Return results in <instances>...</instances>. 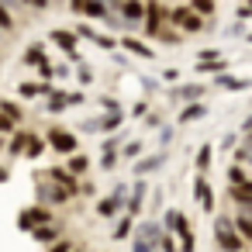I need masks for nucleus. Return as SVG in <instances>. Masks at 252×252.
<instances>
[{"mask_svg": "<svg viewBox=\"0 0 252 252\" xmlns=\"http://www.w3.org/2000/svg\"><path fill=\"white\" fill-rule=\"evenodd\" d=\"M166 18H169L176 28H183L187 35H197V32H204V18H200V14H193L190 7H173V11H166Z\"/></svg>", "mask_w": 252, "mask_h": 252, "instance_id": "obj_1", "label": "nucleus"}, {"mask_svg": "<svg viewBox=\"0 0 252 252\" xmlns=\"http://www.w3.org/2000/svg\"><path fill=\"white\" fill-rule=\"evenodd\" d=\"M214 235H218V245L224 249V252H242L245 249V242H242V235L228 224V218H221L218 224H214Z\"/></svg>", "mask_w": 252, "mask_h": 252, "instance_id": "obj_2", "label": "nucleus"}, {"mask_svg": "<svg viewBox=\"0 0 252 252\" xmlns=\"http://www.w3.org/2000/svg\"><path fill=\"white\" fill-rule=\"evenodd\" d=\"M162 18H166V11H162V4H159V0H149V4H145V18H142V25H145V35L149 38H156L166 25H162Z\"/></svg>", "mask_w": 252, "mask_h": 252, "instance_id": "obj_3", "label": "nucleus"}, {"mask_svg": "<svg viewBox=\"0 0 252 252\" xmlns=\"http://www.w3.org/2000/svg\"><path fill=\"white\" fill-rule=\"evenodd\" d=\"M49 145H52L56 152L73 156V152H76V135H73V131H63V128H52V131H49Z\"/></svg>", "mask_w": 252, "mask_h": 252, "instance_id": "obj_4", "label": "nucleus"}, {"mask_svg": "<svg viewBox=\"0 0 252 252\" xmlns=\"http://www.w3.org/2000/svg\"><path fill=\"white\" fill-rule=\"evenodd\" d=\"M45 221H52V214H49L45 207H28V211H21V228H25V231H32V228H38V224H45Z\"/></svg>", "mask_w": 252, "mask_h": 252, "instance_id": "obj_5", "label": "nucleus"}, {"mask_svg": "<svg viewBox=\"0 0 252 252\" xmlns=\"http://www.w3.org/2000/svg\"><path fill=\"white\" fill-rule=\"evenodd\" d=\"M121 18L128 21V25H142V18H145V4L142 0H121Z\"/></svg>", "mask_w": 252, "mask_h": 252, "instance_id": "obj_6", "label": "nucleus"}, {"mask_svg": "<svg viewBox=\"0 0 252 252\" xmlns=\"http://www.w3.org/2000/svg\"><path fill=\"white\" fill-rule=\"evenodd\" d=\"M38 197H42L45 204H52V200H56V204H66V200H69L73 193H69L66 187H59V183L52 180V187H42V190H38Z\"/></svg>", "mask_w": 252, "mask_h": 252, "instance_id": "obj_7", "label": "nucleus"}, {"mask_svg": "<svg viewBox=\"0 0 252 252\" xmlns=\"http://www.w3.org/2000/svg\"><path fill=\"white\" fill-rule=\"evenodd\" d=\"M52 42H56L66 56L76 52V32H63V28H56V32H52Z\"/></svg>", "mask_w": 252, "mask_h": 252, "instance_id": "obj_8", "label": "nucleus"}, {"mask_svg": "<svg viewBox=\"0 0 252 252\" xmlns=\"http://www.w3.org/2000/svg\"><path fill=\"white\" fill-rule=\"evenodd\" d=\"M49 180H56L59 187H66L69 193H80V183H76V176H73L69 169H52V173H49Z\"/></svg>", "mask_w": 252, "mask_h": 252, "instance_id": "obj_9", "label": "nucleus"}, {"mask_svg": "<svg viewBox=\"0 0 252 252\" xmlns=\"http://www.w3.org/2000/svg\"><path fill=\"white\" fill-rule=\"evenodd\" d=\"M204 114H207V107H204V104H197V100H193V104H187V107H183V111H180V118H176V121H180V125H187V121H200V118H204Z\"/></svg>", "mask_w": 252, "mask_h": 252, "instance_id": "obj_10", "label": "nucleus"}, {"mask_svg": "<svg viewBox=\"0 0 252 252\" xmlns=\"http://www.w3.org/2000/svg\"><path fill=\"white\" fill-rule=\"evenodd\" d=\"M121 200H125V190L118 187V190H114V197H107V200H100V204H97V211H100L104 218H111V214L121 207Z\"/></svg>", "mask_w": 252, "mask_h": 252, "instance_id": "obj_11", "label": "nucleus"}, {"mask_svg": "<svg viewBox=\"0 0 252 252\" xmlns=\"http://www.w3.org/2000/svg\"><path fill=\"white\" fill-rule=\"evenodd\" d=\"M166 228L176 231V235H187V231H190V224H187V218H183L180 211H166Z\"/></svg>", "mask_w": 252, "mask_h": 252, "instance_id": "obj_12", "label": "nucleus"}, {"mask_svg": "<svg viewBox=\"0 0 252 252\" xmlns=\"http://www.w3.org/2000/svg\"><path fill=\"white\" fill-rule=\"evenodd\" d=\"M121 45H125V49H128L131 56H138V59H152V56H156V52H152V49H149L145 42H138V38H125Z\"/></svg>", "mask_w": 252, "mask_h": 252, "instance_id": "obj_13", "label": "nucleus"}, {"mask_svg": "<svg viewBox=\"0 0 252 252\" xmlns=\"http://www.w3.org/2000/svg\"><path fill=\"white\" fill-rule=\"evenodd\" d=\"M193 193H197V200L204 204V211H211V207H214V197H211V187H207L204 180H197V183H193Z\"/></svg>", "mask_w": 252, "mask_h": 252, "instance_id": "obj_14", "label": "nucleus"}, {"mask_svg": "<svg viewBox=\"0 0 252 252\" xmlns=\"http://www.w3.org/2000/svg\"><path fill=\"white\" fill-rule=\"evenodd\" d=\"M231 197L238 200V204H252V183L245 180V183H231Z\"/></svg>", "mask_w": 252, "mask_h": 252, "instance_id": "obj_15", "label": "nucleus"}, {"mask_svg": "<svg viewBox=\"0 0 252 252\" xmlns=\"http://www.w3.org/2000/svg\"><path fill=\"white\" fill-rule=\"evenodd\" d=\"M214 83H218V87H224V90H235V94H238V90H245V87H252L249 80H235V76H224V73H221Z\"/></svg>", "mask_w": 252, "mask_h": 252, "instance_id": "obj_16", "label": "nucleus"}, {"mask_svg": "<svg viewBox=\"0 0 252 252\" xmlns=\"http://www.w3.org/2000/svg\"><path fill=\"white\" fill-rule=\"evenodd\" d=\"M66 107H69L66 94H56V90H52V94H49V107H45V111H49V114H63Z\"/></svg>", "mask_w": 252, "mask_h": 252, "instance_id": "obj_17", "label": "nucleus"}, {"mask_svg": "<svg viewBox=\"0 0 252 252\" xmlns=\"http://www.w3.org/2000/svg\"><path fill=\"white\" fill-rule=\"evenodd\" d=\"M162 159H166V156H149V159H142V162H135V173H138V176H145V173H152V169H159V166H162Z\"/></svg>", "mask_w": 252, "mask_h": 252, "instance_id": "obj_18", "label": "nucleus"}, {"mask_svg": "<svg viewBox=\"0 0 252 252\" xmlns=\"http://www.w3.org/2000/svg\"><path fill=\"white\" fill-rule=\"evenodd\" d=\"M193 14H200V18H211L214 14V0H190V4H187Z\"/></svg>", "mask_w": 252, "mask_h": 252, "instance_id": "obj_19", "label": "nucleus"}, {"mask_svg": "<svg viewBox=\"0 0 252 252\" xmlns=\"http://www.w3.org/2000/svg\"><path fill=\"white\" fill-rule=\"evenodd\" d=\"M83 14H90V18H107V4H104V0H87V4H83Z\"/></svg>", "mask_w": 252, "mask_h": 252, "instance_id": "obj_20", "label": "nucleus"}, {"mask_svg": "<svg viewBox=\"0 0 252 252\" xmlns=\"http://www.w3.org/2000/svg\"><path fill=\"white\" fill-rule=\"evenodd\" d=\"M235 231L252 242V218H249V214H238V218H235Z\"/></svg>", "mask_w": 252, "mask_h": 252, "instance_id": "obj_21", "label": "nucleus"}, {"mask_svg": "<svg viewBox=\"0 0 252 252\" xmlns=\"http://www.w3.org/2000/svg\"><path fill=\"white\" fill-rule=\"evenodd\" d=\"M0 111H4L11 121H21L25 118V111H21V104H14V100H0Z\"/></svg>", "mask_w": 252, "mask_h": 252, "instance_id": "obj_22", "label": "nucleus"}, {"mask_svg": "<svg viewBox=\"0 0 252 252\" xmlns=\"http://www.w3.org/2000/svg\"><path fill=\"white\" fill-rule=\"evenodd\" d=\"M42 59H45V49H42V45H28V49H25V63H28V66H38Z\"/></svg>", "mask_w": 252, "mask_h": 252, "instance_id": "obj_23", "label": "nucleus"}, {"mask_svg": "<svg viewBox=\"0 0 252 252\" xmlns=\"http://www.w3.org/2000/svg\"><path fill=\"white\" fill-rule=\"evenodd\" d=\"M197 69L200 73H224V59H197Z\"/></svg>", "mask_w": 252, "mask_h": 252, "instance_id": "obj_24", "label": "nucleus"}, {"mask_svg": "<svg viewBox=\"0 0 252 252\" xmlns=\"http://www.w3.org/2000/svg\"><path fill=\"white\" fill-rule=\"evenodd\" d=\"M42 152H45V142H42V138H35V135H28L25 156H28V159H35V156H42Z\"/></svg>", "mask_w": 252, "mask_h": 252, "instance_id": "obj_25", "label": "nucleus"}, {"mask_svg": "<svg viewBox=\"0 0 252 252\" xmlns=\"http://www.w3.org/2000/svg\"><path fill=\"white\" fill-rule=\"evenodd\" d=\"M32 231H35V238H38V242H52V238L59 235V228H52L49 221H45V224H38V228H32Z\"/></svg>", "mask_w": 252, "mask_h": 252, "instance_id": "obj_26", "label": "nucleus"}, {"mask_svg": "<svg viewBox=\"0 0 252 252\" xmlns=\"http://www.w3.org/2000/svg\"><path fill=\"white\" fill-rule=\"evenodd\" d=\"M25 145H28V131H18V135L11 138V145H7V149H11V156H21V152H25Z\"/></svg>", "mask_w": 252, "mask_h": 252, "instance_id": "obj_27", "label": "nucleus"}, {"mask_svg": "<svg viewBox=\"0 0 252 252\" xmlns=\"http://www.w3.org/2000/svg\"><path fill=\"white\" fill-rule=\"evenodd\" d=\"M200 94H204V87H180L173 97H180V100H197Z\"/></svg>", "mask_w": 252, "mask_h": 252, "instance_id": "obj_28", "label": "nucleus"}, {"mask_svg": "<svg viewBox=\"0 0 252 252\" xmlns=\"http://www.w3.org/2000/svg\"><path fill=\"white\" fill-rule=\"evenodd\" d=\"M0 32H14V18L7 11V4H0Z\"/></svg>", "mask_w": 252, "mask_h": 252, "instance_id": "obj_29", "label": "nucleus"}, {"mask_svg": "<svg viewBox=\"0 0 252 252\" xmlns=\"http://www.w3.org/2000/svg\"><path fill=\"white\" fill-rule=\"evenodd\" d=\"M87 166H90V162H87V156H73V159H69V173H73V176L87 173Z\"/></svg>", "mask_w": 252, "mask_h": 252, "instance_id": "obj_30", "label": "nucleus"}, {"mask_svg": "<svg viewBox=\"0 0 252 252\" xmlns=\"http://www.w3.org/2000/svg\"><path fill=\"white\" fill-rule=\"evenodd\" d=\"M211 166V145H200L197 149V169H207Z\"/></svg>", "mask_w": 252, "mask_h": 252, "instance_id": "obj_31", "label": "nucleus"}, {"mask_svg": "<svg viewBox=\"0 0 252 252\" xmlns=\"http://www.w3.org/2000/svg\"><path fill=\"white\" fill-rule=\"evenodd\" d=\"M18 94H21V97H38V94H42V83H21Z\"/></svg>", "mask_w": 252, "mask_h": 252, "instance_id": "obj_32", "label": "nucleus"}, {"mask_svg": "<svg viewBox=\"0 0 252 252\" xmlns=\"http://www.w3.org/2000/svg\"><path fill=\"white\" fill-rule=\"evenodd\" d=\"M128 231H131V218H121L114 228V238H128Z\"/></svg>", "mask_w": 252, "mask_h": 252, "instance_id": "obj_33", "label": "nucleus"}, {"mask_svg": "<svg viewBox=\"0 0 252 252\" xmlns=\"http://www.w3.org/2000/svg\"><path fill=\"white\" fill-rule=\"evenodd\" d=\"M90 42H94V45H100V49H114V38H107V35H97V32L90 35Z\"/></svg>", "mask_w": 252, "mask_h": 252, "instance_id": "obj_34", "label": "nucleus"}, {"mask_svg": "<svg viewBox=\"0 0 252 252\" xmlns=\"http://www.w3.org/2000/svg\"><path fill=\"white\" fill-rule=\"evenodd\" d=\"M138 235H145L149 242H156V238H159V228H156V224H142V228H138Z\"/></svg>", "mask_w": 252, "mask_h": 252, "instance_id": "obj_35", "label": "nucleus"}, {"mask_svg": "<svg viewBox=\"0 0 252 252\" xmlns=\"http://www.w3.org/2000/svg\"><path fill=\"white\" fill-rule=\"evenodd\" d=\"M152 245H156V242H149L145 235H138V238H135V252H152Z\"/></svg>", "mask_w": 252, "mask_h": 252, "instance_id": "obj_36", "label": "nucleus"}, {"mask_svg": "<svg viewBox=\"0 0 252 252\" xmlns=\"http://www.w3.org/2000/svg\"><path fill=\"white\" fill-rule=\"evenodd\" d=\"M14 125H18V121H11V118H7L4 111H0V135H7V131H14Z\"/></svg>", "mask_w": 252, "mask_h": 252, "instance_id": "obj_37", "label": "nucleus"}, {"mask_svg": "<svg viewBox=\"0 0 252 252\" xmlns=\"http://www.w3.org/2000/svg\"><path fill=\"white\" fill-rule=\"evenodd\" d=\"M114 162H118V156H114V149H107L104 159H100V166H104V169H114Z\"/></svg>", "mask_w": 252, "mask_h": 252, "instance_id": "obj_38", "label": "nucleus"}, {"mask_svg": "<svg viewBox=\"0 0 252 252\" xmlns=\"http://www.w3.org/2000/svg\"><path fill=\"white\" fill-rule=\"evenodd\" d=\"M228 183H245V173H242L238 166H231V169H228Z\"/></svg>", "mask_w": 252, "mask_h": 252, "instance_id": "obj_39", "label": "nucleus"}, {"mask_svg": "<svg viewBox=\"0 0 252 252\" xmlns=\"http://www.w3.org/2000/svg\"><path fill=\"white\" fill-rule=\"evenodd\" d=\"M142 193H145V187L138 183V187H135V197H131V211H138V207H142Z\"/></svg>", "mask_w": 252, "mask_h": 252, "instance_id": "obj_40", "label": "nucleus"}, {"mask_svg": "<svg viewBox=\"0 0 252 252\" xmlns=\"http://www.w3.org/2000/svg\"><path fill=\"white\" fill-rule=\"evenodd\" d=\"M138 152H142V142H128L125 145V156H138Z\"/></svg>", "mask_w": 252, "mask_h": 252, "instance_id": "obj_41", "label": "nucleus"}, {"mask_svg": "<svg viewBox=\"0 0 252 252\" xmlns=\"http://www.w3.org/2000/svg\"><path fill=\"white\" fill-rule=\"evenodd\" d=\"M180 238H183V249H180V252H193V235L187 231V235H180Z\"/></svg>", "mask_w": 252, "mask_h": 252, "instance_id": "obj_42", "label": "nucleus"}, {"mask_svg": "<svg viewBox=\"0 0 252 252\" xmlns=\"http://www.w3.org/2000/svg\"><path fill=\"white\" fill-rule=\"evenodd\" d=\"M159 249H162V252H176V242H173V238H169V235H166V238H162V242H159Z\"/></svg>", "mask_w": 252, "mask_h": 252, "instance_id": "obj_43", "label": "nucleus"}, {"mask_svg": "<svg viewBox=\"0 0 252 252\" xmlns=\"http://www.w3.org/2000/svg\"><path fill=\"white\" fill-rule=\"evenodd\" d=\"M204 59H221V52H218V49H204V52H200V63H204Z\"/></svg>", "mask_w": 252, "mask_h": 252, "instance_id": "obj_44", "label": "nucleus"}, {"mask_svg": "<svg viewBox=\"0 0 252 252\" xmlns=\"http://www.w3.org/2000/svg\"><path fill=\"white\" fill-rule=\"evenodd\" d=\"M94 80V73H90V66H80V83H90Z\"/></svg>", "mask_w": 252, "mask_h": 252, "instance_id": "obj_45", "label": "nucleus"}, {"mask_svg": "<svg viewBox=\"0 0 252 252\" xmlns=\"http://www.w3.org/2000/svg\"><path fill=\"white\" fill-rule=\"evenodd\" d=\"M28 4H32V7H35V11H45V7H49V4H52V0H28Z\"/></svg>", "mask_w": 252, "mask_h": 252, "instance_id": "obj_46", "label": "nucleus"}, {"mask_svg": "<svg viewBox=\"0 0 252 252\" xmlns=\"http://www.w3.org/2000/svg\"><path fill=\"white\" fill-rule=\"evenodd\" d=\"M69 249H73L69 242H56V245H52V252H69Z\"/></svg>", "mask_w": 252, "mask_h": 252, "instance_id": "obj_47", "label": "nucleus"}, {"mask_svg": "<svg viewBox=\"0 0 252 252\" xmlns=\"http://www.w3.org/2000/svg\"><path fill=\"white\" fill-rule=\"evenodd\" d=\"M83 4H87V0H69V7H73L76 14H83Z\"/></svg>", "mask_w": 252, "mask_h": 252, "instance_id": "obj_48", "label": "nucleus"}, {"mask_svg": "<svg viewBox=\"0 0 252 252\" xmlns=\"http://www.w3.org/2000/svg\"><path fill=\"white\" fill-rule=\"evenodd\" d=\"M245 131H252V114H249V118H245Z\"/></svg>", "mask_w": 252, "mask_h": 252, "instance_id": "obj_49", "label": "nucleus"}, {"mask_svg": "<svg viewBox=\"0 0 252 252\" xmlns=\"http://www.w3.org/2000/svg\"><path fill=\"white\" fill-rule=\"evenodd\" d=\"M249 145H252V131H249Z\"/></svg>", "mask_w": 252, "mask_h": 252, "instance_id": "obj_50", "label": "nucleus"}, {"mask_svg": "<svg viewBox=\"0 0 252 252\" xmlns=\"http://www.w3.org/2000/svg\"><path fill=\"white\" fill-rule=\"evenodd\" d=\"M0 149H4V138H0Z\"/></svg>", "mask_w": 252, "mask_h": 252, "instance_id": "obj_51", "label": "nucleus"}, {"mask_svg": "<svg viewBox=\"0 0 252 252\" xmlns=\"http://www.w3.org/2000/svg\"><path fill=\"white\" fill-rule=\"evenodd\" d=\"M69 252H80V249H69Z\"/></svg>", "mask_w": 252, "mask_h": 252, "instance_id": "obj_52", "label": "nucleus"}, {"mask_svg": "<svg viewBox=\"0 0 252 252\" xmlns=\"http://www.w3.org/2000/svg\"><path fill=\"white\" fill-rule=\"evenodd\" d=\"M21 4H28V0H21Z\"/></svg>", "mask_w": 252, "mask_h": 252, "instance_id": "obj_53", "label": "nucleus"}, {"mask_svg": "<svg viewBox=\"0 0 252 252\" xmlns=\"http://www.w3.org/2000/svg\"><path fill=\"white\" fill-rule=\"evenodd\" d=\"M249 7H252V0H249Z\"/></svg>", "mask_w": 252, "mask_h": 252, "instance_id": "obj_54", "label": "nucleus"}, {"mask_svg": "<svg viewBox=\"0 0 252 252\" xmlns=\"http://www.w3.org/2000/svg\"><path fill=\"white\" fill-rule=\"evenodd\" d=\"M249 42H252V35H249Z\"/></svg>", "mask_w": 252, "mask_h": 252, "instance_id": "obj_55", "label": "nucleus"}, {"mask_svg": "<svg viewBox=\"0 0 252 252\" xmlns=\"http://www.w3.org/2000/svg\"><path fill=\"white\" fill-rule=\"evenodd\" d=\"M0 35H4V32H0Z\"/></svg>", "mask_w": 252, "mask_h": 252, "instance_id": "obj_56", "label": "nucleus"}]
</instances>
